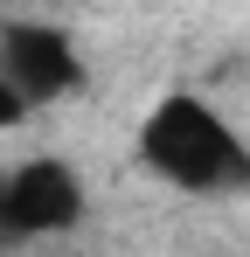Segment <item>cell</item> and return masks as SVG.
Segmentation results:
<instances>
[{
	"mask_svg": "<svg viewBox=\"0 0 250 257\" xmlns=\"http://www.w3.org/2000/svg\"><path fill=\"white\" fill-rule=\"evenodd\" d=\"M139 160L181 195H250V139L195 90H174L139 118Z\"/></svg>",
	"mask_w": 250,
	"mask_h": 257,
	"instance_id": "cell-1",
	"label": "cell"
},
{
	"mask_svg": "<svg viewBox=\"0 0 250 257\" xmlns=\"http://www.w3.org/2000/svg\"><path fill=\"white\" fill-rule=\"evenodd\" d=\"M0 77L14 84V97H21L28 111L70 104V97H83V84H90L77 35L56 28V21H0Z\"/></svg>",
	"mask_w": 250,
	"mask_h": 257,
	"instance_id": "cell-2",
	"label": "cell"
},
{
	"mask_svg": "<svg viewBox=\"0 0 250 257\" xmlns=\"http://www.w3.org/2000/svg\"><path fill=\"white\" fill-rule=\"evenodd\" d=\"M0 195H7V229L14 243H35V236H70L90 209L83 195V174L70 160H21L14 174H0Z\"/></svg>",
	"mask_w": 250,
	"mask_h": 257,
	"instance_id": "cell-3",
	"label": "cell"
},
{
	"mask_svg": "<svg viewBox=\"0 0 250 257\" xmlns=\"http://www.w3.org/2000/svg\"><path fill=\"white\" fill-rule=\"evenodd\" d=\"M21 118H28V104H21V97H14V84L0 77V132H14Z\"/></svg>",
	"mask_w": 250,
	"mask_h": 257,
	"instance_id": "cell-4",
	"label": "cell"
},
{
	"mask_svg": "<svg viewBox=\"0 0 250 257\" xmlns=\"http://www.w3.org/2000/svg\"><path fill=\"white\" fill-rule=\"evenodd\" d=\"M0 243H14V229H7V195H0Z\"/></svg>",
	"mask_w": 250,
	"mask_h": 257,
	"instance_id": "cell-5",
	"label": "cell"
}]
</instances>
